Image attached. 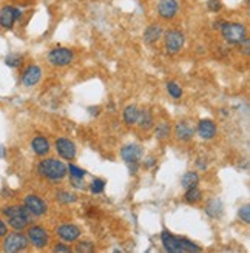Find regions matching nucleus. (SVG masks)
<instances>
[{"mask_svg": "<svg viewBox=\"0 0 250 253\" xmlns=\"http://www.w3.org/2000/svg\"><path fill=\"white\" fill-rule=\"evenodd\" d=\"M203 198V193L201 190L198 187H192V188H187V193H185V201L190 202V204H195V202L201 201Z\"/></svg>", "mask_w": 250, "mask_h": 253, "instance_id": "nucleus-24", "label": "nucleus"}, {"mask_svg": "<svg viewBox=\"0 0 250 253\" xmlns=\"http://www.w3.org/2000/svg\"><path fill=\"white\" fill-rule=\"evenodd\" d=\"M39 174L45 176V178L51 179V181H59L62 178H65V174L68 173L67 166L62 161L57 159H43L39 167H37Z\"/></svg>", "mask_w": 250, "mask_h": 253, "instance_id": "nucleus-2", "label": "nucleus"}, {"mask_svg": "<svg viewBox=\"0 0 250 253\" xmlns=\"http://www.w3.org/2000/svg\"><path fill=\"white\" fill-rule=\"evenodd\" d=\"M181 243H182L184 252H201V249H199L196 244H193L192 241H189V239L181 238Z\"/></svg>", "mask_w": 250, "mask_h": 253, "instance_id": "nucleus-28", "label": "nucleus"}, {"mask_svg": "<svg viewBox=\"0 0 250 253\" xmlns=\"http://www.w3.org/2000/svg\"><path fill=\"white\" fill-rule=\"evenodd\" d=\"M144 155V151L139 145H136V144H131V145H127V147H124L122 148V159L125 162H137Z\"/></svg>", "mask_w": 250, "mask_h": 253, "instance_id": "nucleus-15", "label": "nucleus"}, {"mask_svg": "<svg viewBox=\"0 0 250 253\" xmlns=\"http://www.w3.org/2000/svg\"><path fill=\"white\" fill-rule=\"evenodd\" d=\"M25 207H27L30 210V213L34 214V216H42V214H45L48 210L45 202L36 195H28L25 198Z\"/></svg>", "mask_w": 250, "mask_h": 253, "instance_id": "nucleus-8", "label": "nucleus"}, {"mask_svg": "<svg viewBox=\"0 0 250 253\" xmlns=\"http://www.w3.org/2000/svg\"><path fill=\"white\" fill-rule=\"evenodd\" d=\"M5 155V150H2V147H0V158H2Z\"/></svg>", "mask_w": 250, "mask_h": 253, "instance_id": "nucleus-39", "label": "nucleus"}, {"mask_svg": "<svg viewBox=\"0 0 250 253\" xmlns=\"http://www.w3.org/2000/svg\"><path fill=\"white\" fill-rule=\"evenodd\" d=\"M174 134L179 139V141H190L195 134V128L189 124V122H179L174 128Z\"/></svg>", "mask_w": 250, "mask_h": 253, "instance_id": "nucleus-17", "label": "nucleus"}, {"mask_svg": "<svg viewBox=\"0 0 250 253\" xmlns=\"http://www.w3.org/2000/svg\"><path fill=\"white\" fill-rule=\"evenodd\" d=\"M27 238L30 239V243L37 249H43L48 244V233L43 227H39V225L30 227Z\"/></svg>", "mask_w": 250, "mask_h": 253, "instance_id": "nucleus-7", "label": "nucleus"}, {"mask_svg": "<svg viewBox=\"0 0 250 253\" xmlns=\"http://www.w3.org/2000/svg\"><path fill=\"white\" fill-rule=\"evenodd\" d=\"M93 244L91 243H79L78 244V247H76V250L78 252H93Z\"/></svg>", "mask_w": 250, "mask_h": 253, "instance_id": "nucleus-34", "label": "nucleus"}, {"mask_svg": "<svg viewBox=\"0 0 250 253\" xmlns=\"http://www.w3.org/2000/svg\"><path fill=\"white\" fill-rule=\"evenodd\" d=\"M56 150L64 159H73L74 156H76V145H74V142H71L70 139H65V137L57 139Z\"/></svg>", "mask_w": 250, "mask_h": 253, "instance_id": "nucleus-11", "label": "nucleus"}, {"mask_svg": "<svg viewBox=\"0 0 250 253\" xmlns=\"http://www.w3.org/2000/svg\"><path fill=\"white\" fill-rule=\"evenodd\" d=\"M221 34L229 43H241L247 37V30L243 23L224 22L221 27Z\"/></svg>", "mask_w": 250, "mask_h": 253, "instance_id": "nucleus-3", "label": "nucleus"}, {"mask_svg": "<svg viewBox=\"0 0 250 253\" xmlns=\"http://www.w3.org/2000/svg\"><path fill=\"white\" fill-rule=\"evenodd\" d=\"M153 164H155V158H150V161H148V162L145 164V166H147V167H152Z\"/></svg>", "mask_w": 250, "mask_h": 253, "instance_id": "nucleus-38", "label": "nucleus"}, {"mask_svg": "<svg viewBox=\"0 0 250 253\" xmlns=\"http://www.w3.org/2000/svg\"><path fill=\"white\" fill-rule=\"evenodd\" d=\"M5 63H6L8 67H11V68H17L20 63H22V56L20 54H16V53L8 54L6 59H5Z\"/></svg>", "mask_w": 250, "mask_h": 253, "instance_id": "nucleus-26", "label": "nucleus"}, {"mask_svg": "<svg viewBox=\"0 0 250 253\" xmlns=\"http://www.w3.org/2000/svg\"><path fill=\"white\" fill-rule=\"evenodd\" d=\"M185 37L179 30H170L166 34V49L170 54H176L181 51V48L184 46Z\"/></svg>", "mask_w": 250, "mask_h": 253, "instance_id": "nucleus-5", "label": "nucleus"}, {"mask_svg": "<svg viewBox=\"0 0 250 253\" xmlns=\"http://www.w3.org/2000/svg\"><path fill=\"white\" fill-rule=\"evenodd\" d=\"M41 78H42V70L37 65H30L25 68L22 74V84L25 86H33L41 81Z\"/></svg>", "mask_w": 250, "mask_h": 253, "instance_id": "nucleus-12", "label": "nucleus"}, {"mask_svg": "<svg viewBox=\"0 0 250 253\" xmlns=\"http://www.w3.org/2000/svg\"><path fill=\"white\" fill-rule=\"evenodd\" d=\"M137 116H139V110H137V107H134V105H128L127 108L124 110V121H125V124H128V125L136 124Z\"/></svg>", "mask_w": 250, "mask_h": 253, "instance_id": "nucleus-23", "label": "nucleus"}, {"mask_svg": "<svg viewBox=\"0 0 250 253\" xmlns=\"http://www.w3.org/2000/svg\"><path fill=\"white\" fill-rule=\"evenodd\" d=\"M57 199L60 202H64V204H68V202H74V201H76V195L68 193V192H60L57 195Z\"/></svg>", "mask_w": 250, "mask_h": 253, "instance_id": "nucleus-29", "label": "nucleus"}, {"mask_svg": "<svg viewBox=\"0 0 250 253\" xmlns=\"http://www.w3.org/2000/svg\"><path fill=\"white\" fill-rule=\"evenodd\" d=\"M238 214H240L241 221H244L246 224H249V222H250V207H249V206H244V207H241Z\"/></svg>", "mask_w": 250, "mask_h": 253, "instance_id": "nucleus-32", "label": "nucleus"}, {"mask_svg": "<svg viewBox=\"0 0 250 253\" xmlns=\"http://www.w3.org/2000/svg\"><path fill=\"white\" fill-rule=\"evenodd\" d=\"M31 147L34 150V153L39 155V156H45L48 151H49V142L46 141L45 137H42V136L34 137L33 142H31Z\"/></svg>", "mask_w": 250, "mask_h": 253, "instance_id": "nucleus-18", "label": "nucleus"}, {"mask_svg": "<svg viewBox=\"0 0 250 253\" xmlns=\"http://www.w3.org/2000/svg\"><path fill=\"white\" fill-rule=\"evenodd\" d=\"M162 36V28L159 25H152V27H148L144 33V41L147 43H155L161 39Z\"/></svg>", "mask_w": 250, "mask_h": 253, "instance_id": "nucleus-19", "label": "nucleus"}, {"mask_svg": "<svg viewBox=\"0 0 250 253\" xmlns=\"http://www.w3.org/2000/svg\"><path fill=\"white\" fill-rule=\"evenodd\" d=\"M170 134V125L167 122H161L156 126V137L158 139H166Z\"/></svg>", "mask_w": 250, "mask_h": 253, "instance_id": "nucleus-25", "label": "nucleus"}, {"mask_svg": "<svg viewBox=\"0 0 250 253\" xmlns=\"http://www.w3.org/2000/svg\"><path fill=\"white\" fill-rule=\"evenodd\" d=\"M54 250H56V252H68L70 249H68V247H65L64 244H56Z\"/></svg>", "mask_w": 250, "mask_h": 253, "instance_id": "nucleus-37", "label": "nucleus"}, {"mask_svg": "<svg viewBox=\"0 0 250 253\" xmlns=\"http://www.w3.org/2000/svg\"><path fill=\"white\" fill-rule=\"evenodd\" d=\"M3 214L8 218V224L12 227L14 230H23L27 227L31 219H33V214L30 213V210L27 207H20V206H9L5 207Z\"/></svg>", "mask_w": 250, "mask_h": 253, "instance_id": "nucleus-1", "label": "nucleus"}, {"mask_svg": "<svg viewBox=\"0 0 250 253\" xmlns=\"http://www.w3.org/2000/svg\"><path fill=\"white\" fill-rule=\"evenodd\" d=\"M6 233H8V227H6V224L2 219H0V238L6 236Z\"/></svg>", "mask_w": 250, "mask_h": 253, "instance_id": "nucleus-36", "label": "nucleus"}, {"mask_svg": "<svg viewBox=\"0 0 250 253\" xmlns=\"http://www.w3.org/2000/svg\"><path fill=\"white\" fill-rule=\"evenodd\" d=\"M198 133L199 136H201L203 139H211L215 137L216 134V125L213 121H208V119H204L199 122L198 125Z\"/></svg>", "mask_w": 250, "mask_h": 253, "instance_id": "nucleus-16", "label": "nucleus"}, {"mask_svg": "<svg viewBox=\"0 0 250 253\" xmlns=\"http://www.w3.org/2000/svg\"><path fill=\"white\" fill-rule=\"evenodd\" d=\"M206 211L211 218H219L222 214V202L219 199H211L206 207Z\"/></svg>", "mask_w": 250, "mask_h": 253, "instance_id": "nucleus-21", "label": "nucleus"}, {"mask_svg": "<svg viewBox=\"0 0 250 253\" xmlns=\"http://www.w3.org/2000/svg\"><path fill=\"white\" fill-rule=\"evenodd\" d=\"M199 182V176L196 171H187L184 176H182V179H181V184L184 188H192V187H196Z\"/></svg>", "mask_w": 250, "mask_h": 253, "instance_id": "nucleus-22", "label": "nucleus"}, {"mask_svg": "<svg viewBox=\"0 0 250 253\" xmlns=\"http://www.w3.org/2000/svg\"><path fill=\"white\" fill-rule=\"evenodd\" d=\"M28 247V238L22 235V233H11L8 235L6 233V238L3 241V250L5 252H20V250H25Z\"/></svg>", "mask_w": 250, "mask_h": 253, "instance_id": "nucleus-4", "label": "nucleus"}, {"mask_svg": "<svg viewBox=\"0 0 250 253\" xmlns=\"http://www.w3.org/2000/svg\"><path fill=\"white\" fill-rule=\"evenodd\" d=\"M207 8H208V11H211V12H219V9H221V2H219V0H208V2H207Z\"/></svg>", "mask_w": 250, "mask_h": 253, "instance_id": "nucleus-33", "label": "nucleus"}, {"mask_svg": "<svg viewBox=\"0 0 250 253\" xmlns=\"http://www.w3.org/2000/svg\"><path fill=\"white\" fill-rule=\"evenodd\" d=\"M17 22L16 19V8L14 6H3L0 9V27L5 30H11L14 27V23Z\"/></svg>", "mask_w": 250, "mask_h": 253, "instance_id": "nucleus-13", "label": "nucleus"}, {"mask_svg": "<svg viewBox=\"0 0 250 253\" xmlns=\"http://www.w3.org/2000/svg\"><path fill=\"white\" fill-rule=\"evenodd\" d=\"M49 63H53L56 67H65L73 60V53L68 48H54L48 54Z\"/></svg>", "mask_w": 250, "mask_h": 253, "instance_id": "nucleus-6", "label": "nucleus"}, {"mask_svg": "<svg viewBox=\"0 0 250 253\" xmlns=\"http://www.w3.org/2000/svg\"><path fill=\"white\" fill-rule=\"evenodd\" d=\"M137 124H139V126L142 130H148V128H152L153 126V116H152V113H150L148 110H142L139 111V116H137Z\"/></svg>", "mask_w": 250, "mask_h": 253, "instance_id": "nucleus-20", "label": "nucleus"}, {"mask_svg": "<svg viewBox=\"0 0 250 253\" xmlns=\"http://www.w3.org/2000/svg\"><path fill=\"white\" fill-rule=\"evenodd\" d=\"M178 9H179V5L176 0H159V3H158V14L166 20L173 19L176 16Z\"/></svg>", "mask_w": 250, "mask_h": 253, "instance_id": "nucleus-9", "label": "nucleus"}, {"mask_svg": "<svg viewBox=\"0 0 250 253\" xmlns=\"http://www.w3.org/2000/svg\"><path fill=\"white\" fill-rule=\"evenodd\" d=\"M167 90L171 94V97H174V99H179L182 96V90H181V86L176 82H168L167 84Z\"/></svg>", "mask_w": 250, "mask_h": 253, "instance_id": "nucleus-27", "label": "nucleus"}, {"mask_svg": "<svg viewBox=\"0 0 250 253\" xmlns=\"http://www.w3.org/2000/svg\"><path fill=\"white\" fill-rule=\"evenodd\" d=\"M105 188V182L102 179H94L91 184V192L93 193H102Z\"/></svg>", "mask_w": 250, "mask_h": 253, "instance_id": "nucleus-31", "label": "nucleus"}, {"mask_svg": "<svg viewBox=\"0 0 250 253\" xmlns=\"http://www.w3.org/2000/svg\"><path fill=\"white\" fill-rule=\"evenodd\" d=\"M67 169H68L70 174L74 176V178H82V179H83L85 170H82V169H79V167H76V166H73V164H70V166H68Z\"/></svg>", "mask_w": 250, "mask_h": 253, "instance_id": "nucleus-30", "label": "nucleus"}, {"mask_svg": "<svg viewBox=\"0 0 250 253\" xmlns=\"http://www.w3.org/2000/svg\"><path fill=\"white\" fill-rule=\"evenodd\" d=\"M57 235L64 239V241L71 243V241H76V239L81 236V230H79V227L73 225V224H65L57 229Z\"/></svg>", "mask_w": 250, "mask_h": 253, "instance_id": "nucleus-14", "label": "nucleus"}, {"mask_svg": "<svg viewBox=\"0 0 250 253\" xmlns=\"http://www.w3.org/2000/svg\"><path fill=\"white\" fill-rule=\"evenodd\" d=\"M71 182H73L74 187L83 188V181H82V178H74V176H71Z\"/></svg>", "mask_w": 250, "mask_h": 253, "instance_id": "nucleus-35", "label": "nucleus"}, {"mask_svg": "<svg viewBox=\"0 0 250 253\" xmlns=\"http://www.w3.org/2000/svg\"><path fill=\"white\" fill-rule=\"evenodd\" d=\"M161 239H162V244H164V249L170 253H181L184 252V247H182V243H181V238H176L173 236L170 232L164 230L161 235Z\"/></svg>", "mask_w": 250, "mask_h": 253, "instance_id": "nucleus-10", "label": "nucleus"}]
</instances>
